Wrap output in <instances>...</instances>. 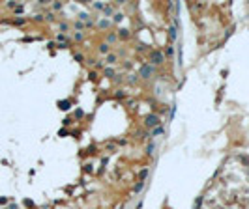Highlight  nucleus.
<instances>
[]
</instances>
